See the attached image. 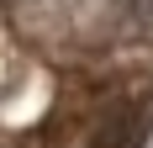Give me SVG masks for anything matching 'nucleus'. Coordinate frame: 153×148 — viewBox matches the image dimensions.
<instances>
[{
	"instance_id": "nucleus-1",
	"label": "nucleus",
	"mask_w": 153,
	"mask_h": 148,
	"mask_svg": "<svg viewBox=\"0 0 153 148\" xmlns=\"http://www.w3.org/2000/svg\"><path fill=\"white\" fill-rule=\"evenodd\" d=\"M143 143H148V111L137 101H116L95 111L90 138H85V148H143Z\"/></svg>"
}]
</instances>
